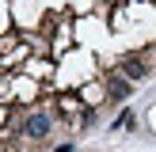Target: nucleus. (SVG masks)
I'll return each mask as SVG.
<instances>
[{
	"label": "nucleus",
	"mask_w": 156,
	"mask_h": 152,
	"mask_svg": "<svg viewBox=\"0 0 156 152\" xmlns=\"http://www.w3.org/2000/svg\"><path fill=\"white\" fill-rule=\"evenodd\" d=\"M107 95H111V99H126L129 95V84L122 80V76H107Z\"/></svg>",
	"instance_id": "nucleus-3"
},
{
	"label": "nucleus",
	"mask_w": 156,
	"mask_h": 152,
	"mask_svg": "<svg viewBox=\"0 0 156 152\" xmlns=\"http://www.w3.org/2000/svg\"><path fill=\"white\" fill-rule=\"evenodd\" d=\"M0 152H4V144H0Z\"/></svg>",
	"instance_id": "nucleus-4"
},
{
	"label": "nucleus",
	"mask_w": 156,
	"mask_h": 152,
	"mask_svg": "<svg viewBox=\"0 0 156 152\" xmlns=\"http://www.w3.org/2000/svg\"><path fill=\"white\" fill-rule=\"evenodd\" d=\"M50 126H53L50 114H27V118H23V126H19V133L30 137V141H42V137L50 133Z\"/></svg>",
	"instance_id": "nucleus-1"
},
{
	"label": "nucleus",
	"mask_w": 156,
	"mask_h": 152,
	"mask_svg": "<svg viewBox=\"0 0 156 152\" xmlns=\"http://www.w3.org/2000/svg\"><path fill=\"white\" fill-rule=\"evenodd\" d=\"M118 76H129V80H145L149 76V65L141 57H122L118 61Z\"/></svg>",
	"instance_id": "nucleus-2"
}]
</instances>
